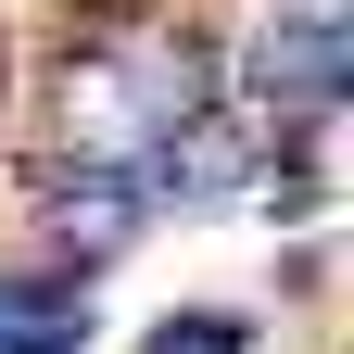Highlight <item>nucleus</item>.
Segmentation results:
<instances>
[{
  "instance_id": "39448f33",
  "label": "nucleus",
  "mask_w": 354,
  "mask_h": 354,
  "mask_svg": "<svg viewBox=\"0 0 354 354\" xmlns=\"http://www.w3.org/2000/svg\"><path fill=\"white\" fill-rule=\"evenodd\" d=\"M76 279H0V354H76Z\"/></svg>"
},
{
  "instance_id": "f03ea898",
  "label": "nucleus",
  "mask_w": 354,
  "mask_h": 354,
  "mask_svg": "<svg viewBox=\"0 0 354 354\" xmlns=\"http://www.w3.org/2000/svg\"><path fill=\"white\" fill-rule=\"evenodd\" d=\"M241 76H253V114H342V13H266Z\"/></svg>"
},
{
  "instance_id": "7ed1b4c3",
  "label": "nucleus",
  "mask_w": 354,
  "mask_h": 354,
  "mask_svg": "<svg viewBox=\"0 0 354 354\" xmlns=\"http://www.w3.org/2000/svg\"><path fill=\"white\" fill-rule=\"evenodd\" d=\"M266 140H279V114H228V102H203L190 127H165V140H152V165H165V190L177 203H228V190H253V177H266Z\"/></svg>"
},
{
  "instance_id": "f257e3e1",
  "label": "nucleus",
  "mask_w": 354,
  "mask_h": 354,
  "mask_svg": "<svg viewBox=\"0 0 354 354\" xmlns=\"http://www.w3.org/2000/svg\"><path fill=\"white\" fill-rule=\"evenodd\" d=\"M152 102H140V64L114 38L88 51H51V152L64 165H114V177H152Z\"/></svg>"
},
{
  "instance_id": "20e7f679",
  "label": "nucleus",
  "mask_w": 354,
  "mask_h": 354,
  "mask_svg": "<svg viewBox=\"0 0 354 354\" xmlns=\"http://www.w3.org/2000/svg\"><path fill=\"white\" fill-rule=\"evenodd\" d=\"M140 177H114V165H51V241L76 266H114L127 241H140Z\"/></svg>"
},
{
  "instance_id": "423d86ee",
  "label": "nucleus",
  "mask_w": 354,
  "mask_h": 354,
  "mask_svg": "<svg viewBox=\"0 0 354 354\" xmlns=\"http://www.w3.org/2000/svg\"><path fill=\"white\" fill-rule=\"evenodd\" d=\"M140 354H253V329L228 317V304H190V317H165Z\"/></svg>"
}]
</instances>
